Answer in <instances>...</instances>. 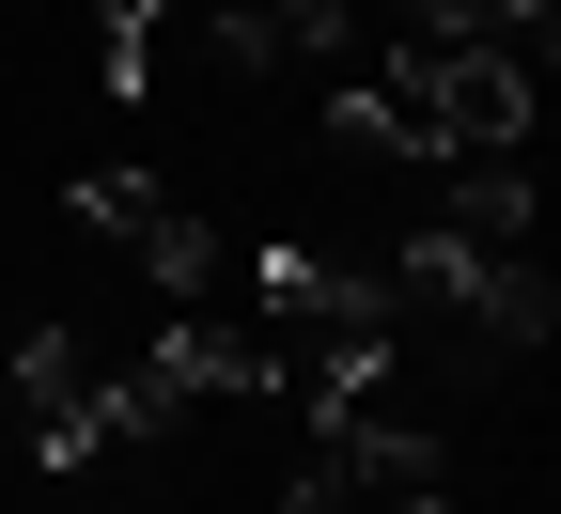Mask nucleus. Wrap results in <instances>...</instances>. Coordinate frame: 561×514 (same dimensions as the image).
Here are the masks:
<instances>
[{"label": "nucleus", "mask_w": 561, "mask_h": 514, "mask_svg": "<svg viewBox=\"0 0 561 514\" xmlns=\"http://www.w3.org/2000/svg\"><path fill=\"white\" fill-rule=\"evenodd\" d=\"M79 218H94V235H125L140 265H157V297H203V281H219V235H203V218H187L157 172H79Z\"/></svg>", "instance_id": "1"}, {"label": "nucleus", "mask_w": 561, "mask_h": 514, "mask_svg": "<svg viewBox=\"0 0 561 514\" xmlns=\"http://www.w3.org/2000/svg\"><path fill=\"white\" fill-rule=\"evenodd\" d=\"M453 172V218L437 235H468V250H530V157H437Z\"/></svg>", "instance_id": "2"}]
</instances>
